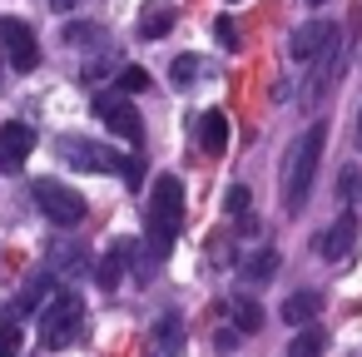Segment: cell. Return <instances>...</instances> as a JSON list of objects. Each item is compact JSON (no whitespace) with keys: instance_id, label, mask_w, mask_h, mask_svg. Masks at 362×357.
Here are the masks:
<instances>
[{"instance_id":"6da1fadb","label":"cell","mask_w":362,"mask_h":357,"mask_svg":"<svg viewBox=\"0 0 362 357\" xmlns=\"http://www.w3.org/2000/svg\"><path fill=\"white\" fill-rule=\"evenodd\" d=\"M322 144H327V124L313 119L298 144L288 149V169H283V209L288 213H303L308 199H313V184H317V164H322Z\"/></svg>"},{"instance_id":"7a4b0ae2","label":"cell","mask_w":362,"mask_h":357,"mask_svg":"<svg viewBox=\"0 0 362 357\" xmlns=\"http://www.w3.org/2000/svg\"><path fill=\"white\" fill-rule=\"evenodd\" d=\"M184 228V184L174 174H159L149 189V209H144V238H149V258H169L174 238Z\"/></svg>"},{"instance_id":"3957f363","label":"cell","mask_w":362,"mask_h":357,"mask_svg":"<svg viewBox=\"0 0 362 357\" xmlns=\"http://www.w3.org/2000/svg\"><path fill=\"white\" fill-rule=\"evenodd\" d=\"M80 322H85V298L70 293V288H60V293L40 308V342H45L50 352H60V347H70V342L80 337Z\"/></svg>"},{"instance_id":"277c9868","label":"cell","mask_w":362,"mask_h":357,"mask_svg":"<svg viewBox=\"0 0 362 357\" xmlns=\"http://www.w3.org/2000/svg\"><path fill=\"white\" fill-rule=\"evenodd\" d=\"M35 204H40V213L55 223V228H75V223H85V199L70 189V184H55V179H35Z\"/></svg>"},{"instance_id":"5b68a950","label":"cell","mask_w":362,"mask_h":357,"mask_svg":"<svg viewBox=\"0 0 362 357\" xmlns=\"http://www.w3.org/2000/svg\"><path fill=\"white\" fill-rule=\"evenodd\" d=\"M0 50H6L11 70H21V75H30V70L40 65V45H35V30H30L25 21H16V16H0Z\"/></svg>"},{"instance_id":"8992f818","label":"cell","mask_w":362,"mask_h":357,"mask_svg":"<svg viewBox=\"0 0 362 357\" xmlns=\"http://www.w3.org/2000/svg\"><path fill=\"white\" fill-rule=\"evenodd\" d=\"M55 149H60L75 169H85V174H124V154H115V149H105V144H90V139L65 134Z\"/></svg>"},{"instance_id":"52a82bcc","label":"cell","mask_w":362,"mask_h":357,"mask_svg":"<svg viewBox=\"0 0 362 357\" xmlns=\"http://www.w3.org/2000/svg\"><path fill=\"white\" fill-rule=\"evenodd\" d=\"M35 149V129L25 119H11V124H0V174H16Z\"/></svg>"},{"instance_id":"ba28073f","label":"cell","mask_w":362,"mask_h":357,"mask_svg":"<svg viewBox=\"0 0 362 357\" xmlns=\"http://www.w3.org/2000/svg\"><path fill=\"white\" fill-rule=\"evenodd\" d=\"M95 115H100L119 139H134V144H139L144 124H139V115H134V105H129L124 95H95Z\"/></svg>"},{"instance_id":"9c48e42d","label":"cell","mask_w":362,"mask_h":357,"mask_svg":"<svg viewBox=\"0 0 362 357\" xmlns=\"http://www.w3.org/2000/svg\"><path fill=\"white\" fill-rule=\"evenodd\" d=\"M337 35V25L332 21H308V25H298L293 30V40H288V55L293 60H317L322 55V45Z\"/></svg>"},{"instance_id":"30bf717a","label":"cell","mask_w":362,"mask_h":357,"mask_svg":"<svg viewBox=\"0 0 362 357\" xmlns=\"http://www.w3.org/2000/svg\"><path fill=\"white\" fill-rule=\"evenodd\" d=\"M352 238H357V218L342 213L337 223H327V228L317 233V253H322L327 263H342V258L352 253Z\"/></svg>"},{"instance_id":"8fae6325","label":"cell","mask_w":362,"mask_h":357,"mask_svg":"<svg viewBox=\"0 0 362 357\" xmlns=\"http://www.w3.org/2000/svg\"><path fill=\"white\" fill-rule=\"evenodd\" d=\"M184 352V322L179 312H164L154 322V337H149V357H179Z\"/></svg>"},{"instance_id":"7c38bea8","label":"cell","mask_w":362,"mask_h":357,"mask_svg":"<svg viewBox=\"0 0 362 357\" xmlns=\"http://www.w3.org/2000/svg\"><path fill=\"white\" fill-rule=\"evenodd\" d=\"M228 144V115L223 110H204L199 115V149L204 154H223Z\"/></svg>"},{"instance_id":"4fadbf2b","label":"cell","mask_w":362,"mask_h":357,"mask_svg":"<svg viewBox=\"0 0 362 357\" xmlns=\"http://www.w3.org/2000/svg\"><path fill=\"white\" fill-rule=\"evenodd\" d=\"M50 293H55V278H50V273H35V278L25 283V293H21V298L11 303V317L21 322V317H25V312H35V308H40V303H45Z\"/></svg>"},{"instance_id":"5bb4252c","label":"cell","mask_w":362,"mask_h":357,"mask_svg":"<svg viewBox=\"0 0 362 357\" xmlns=\"http://www.w3.org/2000/svg\"><path fill=\"white\" fill-rule=\"evenodd\" d=\"M278 263H283V258H278L273 248H258V253H248V258H243V268H238V278H243V283H253V288H258V283H273V273H278Z\"/></svg>"},{"instance_id":"9a60e30c","label":"cell","mask_w":362,"mask_h":357,"mask_svg":"<svg viewBox=\"0 0 362 357\" xmlns=\"http://www.w3.org/2000/svg\"><path fill=\"white\" fill-rule=\"evenodd\" d=\"M317 308H322L317 293H288V298H283V322H288V327H308V322L317 317Z\"/></svg>"},{"instance_id":"2e32d148","label":"cell","mask_w":362,"mask_h":357,"mask_svg":"<svg viewBox=\"0 0 362 357\" xmlns=\"http://www.w3.org/2000/svg\"><path fill=\"white\" fill-rule=\"evenodd\" d=\"M322 347H327V332H322L317 322H308V327H298V332H293L288 357H322Z\"/></svg>"},{"instance_id":"e0dca14e","label":"cell","mask_w":362,"mask_h":357,"mask_svg":"<svg viewBox=\"0 0 362 357\" xmlns=\"http://www.w3.org/2000/svg\"><path fill=\"white\" fill-rule=\"evenodd\" d=\"M124 258H129V243H115V248L100 258V288H105V293L119 288V278H124Z\"/></svg>"},{"instance_id":"ac0fdd59","label":"cell","mask_w":362,"mask_h":357,"mask_svg":"<svg viewBox=\"0 0 362 357\" xmlns=\"http://www.w3.org/2000/svg\"><path fill=\"white\" fill-rule=\"evenodd\" d=\"M169 30H174V6H149L144 21H139V35H144V40H159V35H169Z\"/></svg>"},{"instance_id":"d6986e66","label":"cell","mask_w":362,"mask_h":357,"mask_svg":"<svg viewBox=\"0 0 362 357\" xmlns=\"http://www.w3.org/2000/svg\"><path fill=\"white\" fill-rule=\"evenodd\" d=\"M228 312H233V327H238V332H258V327H263V308L248 303V298H233Z\"/></svg>"},{"instance_id":"ffe728a7","label":"cell","mask_w":362,"mask_h":357,"mask_svg":"<svg viewBox=\"0 0 362 357\" xmlns=\"http://www.w3.org/2000/svg\"><path fill=\"white\" fill-rule=\"evenodd\" d=\"M149 90V70L144 65H124L119 80H115V95H144Z\"/></svg>"},{"instance_id":"44dd1931","label":"cell","mask_w":362,"mask_h":357,"mask_svg":"<svg viewBox=\"0 0 362 357\" xmlns=\"http://www.w3.org/2000/svg\"><path fill=\"white\" fill-rule=\"evenodd\" d=\"M65 40H70V45H100V40H105V30H100V25H90V21H75V25H65Z\"/></svg>"},{"instance_id":"7402d4cb","label":"cell","mask_w":362,"mask_h":357,"mask_svg":"<svg viewBox=\"0 0 362 357\" xmlns=\"http://www.w3.org/2000/svg\"><path fill=\"white\" fill-rule=\"evenodd\" d=\"M204 70V60L199 55H174V65H169V75H174V85H194V75Z\"/></svg>"},{"instance_id":"603a6c76","label":"cell","mask_w":362,"mask_h":357,"mask_svg":"<svg viewBox=\"0 0 362 357\" xmlns=\"http://www.w3.org/2000/svg\"><path fill=\"white\" fill-rule=\"evenodd\" d=\"M16 352H21V322L0 317V357H16Z\"/></svg>"},{"instance_id":"cb8c5ba5","label":"cell","mask_w":362,"mask_h":357,"mask_svg":"<svg viewBox=\"0 0 362 357\" xmlns=\"http://www.w3.org/2000/svg\"><path fill=\"white\" fill-rule=\"evenodd\" d=\"M223 209H228L233 218H243V213H248V189H243V184H233V189L223 194Z\"/></svg>"},{"instance_id":"d4e9b609","label":"cell","mask_w":362,"mask_h":357,"mask_svg":"<svg viewBox=\"0 0 362 357\" xmlns=\"http://www.w3.org/2000/svg\"><path fill=\"white\" fill-rule=\"evenodd\" d=\"M214 35H218V40H223V45H228V50H233V45H238V40H233V21H228V16H223V21H218V25H214Z\"/></svg>"},{"instance_id":"484cf974","label":"cell","mask_w":362,"mask_h":357,"mask_svg":"<svg viewBox=\"0 0 362 357\" xmlns=\"http://www.w3.org/2000/svg\"><path fill=\"white\" fill-rule=\"evenodd\" d=\"M50 6H55V11H70V6H75V0H50Z\"/></svg>"},{"instance_id":"4316f807","label":"cell","mask_w":362,"mask_h":357,"mask_svg":"<svg viewBox=\"0 0 362 357\" xmlns=\"http://www.w3.org/2000/svg\"><path fill=\"white\" fill-rule=\"evenodd\" d=\"M308 6H313V11H322V6H327V0H308Z\"/></svg>"},{"instance_id":"83f0119b","label":"cell","mask_w":362,"mask_h":357,"mask_svg":"<svg viewBox=\"0 0 362 357\" xmlns=\"http://www.w3.org/2000/svg\"><path fill=\"white\" fill-rule=\"evenodd\" d=\"M357 144H362V124H357Z\"/></svg>"}]
</instances>
